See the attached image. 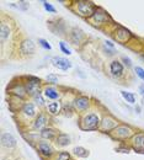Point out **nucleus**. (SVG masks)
<instances>
[{
	"label": "nucleus",
	"instance_id": "f257e3e1",
	"mask_svg": "<svg viewBox=\"0 0 144 160\" xmlns=\"http://www.w3.org/2000/svg\"><path fill=\"white\" fill-rule=\"evenodd\" d=\"M78 10L80 12V15L82 16H90V15H94V10H95V6L92 5V2H86V1H79L78 2Z\"/></svg>",
	"mask_w": 144,
	"mask_h": 160
},
{
	"label": "nucleus",
	"instance_id": "f03ea898",
	"mask_svg": "<svg viewBox=\"0 0 144 160\" xmlns=\"http://www.w3.org/2000/svg\"><path fill=\"white\" fill-rule=\"evenodd\" d=\"M52 63H53L54 67H57L58 69H62V70H67L72 67V63L65 58H62V57H53Z\"/></svg>",
	"mask_w": 144,
	"mask_h": 160
},
{
	"label": "nucleus",
	"instance_id": "7ed1b4c3",
	"mask_svg": "<svg viewBox=\"0 0 144 160\" xmlns=\"http://www.w3.org/2000/svg\"><path fill=\"white\" fill-rule=\"evenodd\" d=\"M21 52L25 54H33L35 53V44L31 40H26L21 43Z\"/></svg>",
	"mask_w": 144,
	"mask_h": 160
},
{
	"label": "nucleus",
	"instance_id": "20e7f679",
	"mask_svg": "<svg viewBox=\"0 0 144 160\" xmlns=\"http://www.w3.org/2000/svg\"><path fill=\"white\" fill-rule=\"evenodd\" d=\"M1 143L4 147H7V148H12L16 145V139L12 137V134L10 133H4L1 136Z\"/></svg>",
	"mask_w": 144,
	"mask_h": 160
},
{
	"label": "nucleus",
	"instance_id": "39448f33",
	"mask_svg": "<svg viewBox=\"0 0 144 160\" xmlns=\"http://www.w3.org/2000/svg\"><path fill=\"white\" fill-rule=\"evenodd\" d=\"M85 123H86V127L85 128H87V129H92V128H95L96 126H97V123H99V118H97V116L96 115H87L86 117H85Z\"/></svg>",
	"mask_w": 144,
	"mask_h": 160
},
{
	"label": "nucleus",
	"instance_id": "423d86ee",
	"mask_svg": "<svg viewBox=\"0 0 144 160\" xmlns=\"http://www.w3.org/2000/svg\"><path fill=\"white\" fill-rule=\"evenodd\" d=\"M133 144H134V149L137 152L144 153V134H138L137 137H134Z\"/></svg>",
	"mask_w": 144,
	"mask_h": 160
},
{
	"label": "nucleus",
	"instance_id": "0eeeda50",
	"mask_svg": "<svg viewBox=\"0 0 144 160\" xmlns=\"http://www.w3.org/2000/svg\"><path fill=\"white\" fill-rule=\"evenodd\" d=\"M110 68H111V73H112L115 77H120V75L122 74V72H123V67H122V64H121L120 62H117V60L112 62Z\"/></svg>",
	"mask_w": 144,
	"mask_h": 160
},
{
	"label": "nucleus",
	"instance_id": "6e6552de",
	"mask_svg": "<svg viewBox=\"0 0 144 160\" xmlns=\"http://www.w3.org/2000/svg\"><path fill=\"white\" fill-rule=\"evenodd\" d=\"M38 149H40L42 155H44V157H51V155L53 154V149H52V148L48 145V143H46V142H41V143L38 144Z\"/></svg>",
	"mask_w": 144,
	"mask_h": 160
},
{
	"label": "nucleus",
	"instance_id": "1a4fd4ad",
	"mask_svg": "<svg viewBox=\"0 0 144 160\" xmlns=\"http://www.w3.org/2000/svg\"><path fill=\"white\" fill-rule=\"evenodd\" d=\"M44 95L48 98V99H52V100H56V99H58V96H59V92L54 89V88H47L46 90H44Z\"/></svg>",
	"mask_w": 144,
	"mask_h": 160
},
{
	"label": "nucleus",
	"instance_id": "9d476101",
	"mask_svg": "<svg viewBox=\"0 0 144 160\" xmlns=\"http://www.w3.org/2000/svg\"><path fill=\"white\" fill-rule=\"evenodd\" d=\"M22 112L26 116H28V117L33 116L35 115V107H33V105L32 103H25V106L22 107Z\"/></svg>",
	"mask_w": 144,
	"mask_h": 160
},
{
	"label": "nucleus",
	"instance_id": "9b49d317",
	"mask_svg": "<svg viewBox=\"0 0 144 160\" xmlns=\"http://www.w3.org/2000/svg\"><path fill=\"white\" fill-rule=\"evenodd\" d=\"M87 105H89V100H87L86 98H78V99L75 100V106H77V108H79V110L86 108Z\"/></svg>",
	"mask_w": 144,
	"mask_h": 160
},
{
	"label": "nucleus",
	"instance_id": "f8f14e48",
	"mask_svg": "<svg viewBox=\"0 0 144 160\" xmlns=\"http://www.w3.org/2000/svg\"><path fill=\"white\" fill-rule=\"evenodd\" d=\"M9 32H10L9 27H7L5 23H1V27H0V37H1V42H4V41L9 37Z\"/></svg>",
	"mask_w": 144,
	"mask_h": 160
},
{
	"label": "nucleus",
	"instance_id": "ddd939ff",
	"mask_svg": "<svg viewBox=\"0 0 144 160\" xmlns=\"http://www.w3.org/2000/svg\"><path fill=\"white\" fill-rule=\"evenodd\" d=\"M57 143L59 144V145H68L69 143H70V139H69V137L67 136V134H59L58 136V138H57Z\"/></svg>",
	"mask_w": 144,
	"mask_h": 160
},
{
	"label": "nucleus",
	"instance_id": "4468645a",
	"mask_svg": "<svg viewBox=\"0 0 144 160\" xmlns=\"http://www.w3.org/2000/svg\"><path fill=\"white\" fill-rule=\"evenodd\" d=\"M41 134H42V137H43V138H48V139H52V138L56 136V132H54L53 129H51V128H48V129H47V128H44V129L42 131Z\"/></svg>",
	"mask_w": 144,
	"mask_h": 160
},
{
	"label": "nucleus",
	"instance_id": "2eb2a0df",
	"mask_svg": "<svg viewBox=\"0 0 144 160\" xmlns=\"http://www.w3.org/2000/svg\"><path fill=\"white\" fill-rule=\"evenodd\" d=\"M122 96L124 98V100H127V102L129 103H134L136 102V99H134V95L131 94V92H127V91H121Z\"/></svg>",
	"mask_w": 144,
	"mask_h": 160
},
{
	"label": "nucleus",
	"instance_id": "dca6fc26",
	"mask_svg": "<svg viewBox=\"0 0 144 160\" xmlns=\"http://www.w3.org/2000/svg\"><path fill=\"white\" fill-rule=\"evenodd\" d=\"M74 153H75L78 157H82V158H85V157H87V155H89L87 150H86V149H84V148H82V147L74 148Z\"/></svg>",
	"mask_w": 144,
	"mask_h": 160
},
{
	"label": "nucleus",
	"instance_id": "f3484780",
	"mask_svg": "<svg viewBox=\"0 0 144 160\" xmlns=\"http://www.w3.org/2000/svg\"><path fill=\"white\" fill-rule=\"evenodd\" d=\"M44 123H46V116L41 113V115L38 116V118L36 120V123H35V128H42V127L44 126Z\"/></svg>",
	"mask_w": 144,
	"mask_h": 160
},
{
	"label": "nucleus",
	"instance_id": "a211bd4d",
	"mask_svg": "<svg viewBox=\"0 0 144 160\" xmlns=\"http://www.w3.org/2000/svg\"><path fill=\"white\" fill-rule=\"evenodd\" d=\"M48 111H49L52 115H56V113L58 112V102L49 103V105H48Z\"/></svg>",
	"mask_w": 144,
	"mask_h": 160
},
{
	"label": "nucleus",
	"instance_id": "6ab92c4d",
	"mask_svg": "<svg viewBox=\"0 0 144 160\" xmlns=\"http://www.w3.org/2000/svg\"><path fill=\"white\" fill-rule=\"evenodd\" d=\"M38 43L41 44V46L43 47V48H44V49H52L51 44H49V43H48V42H47L46 40H43V38H40V40H38Z\"/></svg>",
	"mask_w": 144,
	"mask_h": 160
},
{
	"label": "nucleus",
	"instance_id": "aec40b11",
	"mask_svg": "<svg viewBox=\"0 0 144 160\" xmlns=\"http://www.w3.org/2000/svg\"><path fill=\"white\" fill-rule=\"evenodd\" d=\"M43 6H44V9H46L47 11H49V12H56V9H54L51 4H48L47 1H43Z\"/></svg>",
	"mask_w": 144,
	"mask_h": 160
},
{
	"label": "nucleus",
	"instance_id": "412c9836",
	"mask_svg": "<svg viewBox=\"0 0 144 160\" xmlns=\"http://www.w3.org/2000/svg\"><path fill=\"white\" fill-rule=\"evenodd\" d=\"M136 73H137V75H138L141 79L144 80V69L143 68H141V67H136Z\"/></svg>",
	"mask_w": 144,
	"mask_h": 160
},
{
	"label": "nucleus",
	"instance_id": "4be33fe9",
	"mask_svg": "<svg viewBox=\"0 0 144 160\" xmlns=\"http://www.w3.org/2000/svg\"><path fill=\"white\" fill-rule=\"evenodd\" d=\"M69 154L68 153H65V152H62V153H59V155H58V160H69Z\"/></svg>",
	"mask_w": 144,
	"mask_h": 160
},
{
	"label": "nucleus",
	"instance_id": "5701e85b",
	"mask_svg": "<svg viewBox=\"0 0 144 160\" xmlns=\"http://www.w3.org/2000/svg\"><path fill=\"white\" fill-rule=\"evenodd\" d=\"M35 100L37 101V103H40V105H43V99L41 98V92L38 91L36 95H35Z\"/></svg>",
	"mask_w": 144,
	"mask_h": 160
},
{
	"label": "nucleus",
	"instance_id": "b1692460",
	"mask_svg": "<svg viewBox=\"0 0 144 160\" xmlns=\"http://www.w3.org/2000/svg\"><path fill=\"white\" fill-rule=\"evenodd\" d=\"M59 44H61V49L64 52V54H68V56H69V54H70V49H68V48L64 46V43H63V42H61Z\"/></svg>",
	"mask_w": 144,
	"mask_h": 160
},
{
	"label": "nucleus",
	"instance_id": "393cba45",
	"mask_svg": "<svg viewBox=\"0 0 144 160\" xmlns=\"http://www.w3.org/2000/svg\"><path fill=\"white\" fill-rule=\"evenodd\" d=\"M47 80H48V81H51V82H57V81H58V78H57L56 75L51 74V75H48V77H47Z\"/></svg>",
	"mask_w": 144,
	"mask_h": 160
},
{
	"label": "nucleus",
	"instance_id": "a878e982",
	"mask_svg": "<svg viewBox=\"0 0 144 160\" xmlns=\"http://www.w3.org/2000/svg\"><path fill=\"white\" fill-rule=\"evenodd\" d=\"M123 62L126 63V65H127V67H131V65H132L131 59H129V58H127V57H123Z\"/></svg>",
	"mask_w": 144,
	"mask_h": 160
},
{
	"label": "nucleus",
	"instance_id": "bb28decb",
	"mask_svg": "<svg viewBox=\"0 0 144 160\" xmlns=\"http://www.w3.org/2000/svg\"><path fill=\"white\" fill-rule=\"evenodd\" d=\"M106 44H107V46H110V47H113V44H112L111 42H106Z\"/></svg>",
	"mask_w": 144,
	"mask_h": 160
},
{
	"label": "nucleus",
	"instance_id": "cd10ccee",
	"mask_svg": "<svg viewBox=\"0 0 144 160\" xmlns=\"http://www.w3.org/2000/svg\"><path fill=\"white\" fill-rule=\"evenodd\" d=\"M141 91H143L142 94H143V95H144V86H141Z\"/></svg>",
	"mask_w": 144,
	"mask_h": 160
},
{
	"label": "nucleus",
	"instance_id": "c85d7f7f",
	"mask_svg": "<svg viewBox=\"0 0 144 160\" xmlns=\"http://www.w3.org/2000/svg\"><path fill=\"white\" fill-rule=\"evenodd\" d=\"M141 58H142V59L144 60V54H141Z\"/></svg>",
	"mask_w": 144,
	"mask_h": 160
}]
</instances>
